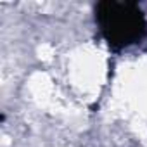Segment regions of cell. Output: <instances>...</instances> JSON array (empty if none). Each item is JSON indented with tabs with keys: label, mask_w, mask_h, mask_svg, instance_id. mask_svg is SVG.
Instances as JSON below:
<instances>
[{
	"label": "cell",
	"mask_w": 147,
	"mask_h": 147,
	"mask_svg": "<svg viewBox=\"0 0 147 147\" xmlns=\"http://www.w3.org/2000/svg\"><path fill=\"white\" fill-rule=\"evenodd\" d=\"M95 19L104 38L114 47L138 43L147 35L145 16L131 2H100L95 7Z\"/></svg>",
	"instance_id": "obj_1"
}]
</instances>
